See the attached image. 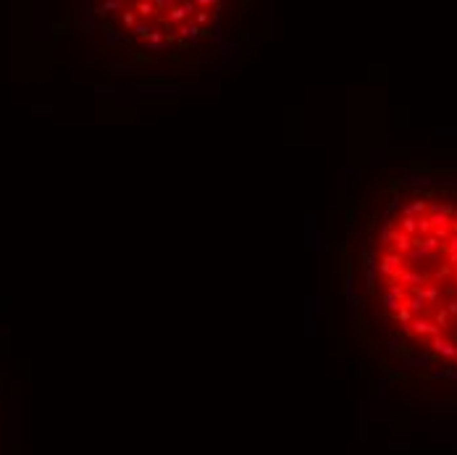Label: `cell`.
<instances>
[{
  "mask_svg": "<svg viewBox=\"0 0 457 455\" xmlns=\"http://www.w3.org/2000/svg\"><path fill=\"white\" fill-rule=\"evenodd\" d=\"M216 3H105L98 13L116 19L108 37L131 42L140 50H184L208 37L216 24Z\"/></svg>",
  "mask_w": 457,
  "mask_h": 455,
  "instance_id": "cell-2",
  "label": "cell"
},
{
  "mask_svg": "<svg viewBox=\"0 0 457 455\" xmlns=\"http://www.w3.org/2000/svg\"><path fill=\"white\" fill-rule=\"evenodd\" d=\"M365 266L394 334L457 369V195H399L378 224Z\"/></svg>",
  "mask_w": 457,
  "mask_h": 455,
  "instance_id": "cell-1",
  "label": "cell"
}]
</instances>
